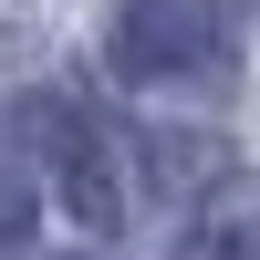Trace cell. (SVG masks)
<instances>
[{
  "label": "cell",
  "instance_id": "1",
  "mask_svg": "<svg viewBox=\"0 0 260 260\" xmlns=\"http://www.w3.org/2000/svg\"><path fill=\"white\" fill-rule=\"evenodd\" d=\"M104 62L156 94H229L240 73V21L229 0H115L104 11Z\"/></svg>",
  "mask_w": 260,
  "mask_h": 260
},
{
  "label": "cell",
  "instance_id": "2",
  "mask_svg": "<svg viewBox=\"0 0 260 260\" xmlns=\"http://www.w3.org/2000/svg\"><path fill=\"white\" fill-rule=\"evenodd\" d=\"M21 125H31V146L52 156V187H62V208H73L83 229H125L136 219L146 187H136V167H125V125H104L94 94L52 83V94L21 104Z\"/></svg>",
  "mask_w": 260,
  "mask_h": 260
},
{
  "label": "cell",
  "instance_id": "3",
  "mask_svg": "<svg viewBox=\"0 0 260 260\" xmlns=\"http://www.w3.org/2000/svg\"><path fill=\"white\" fill-rule=\"evenodd\" d=\"M167 260H260V187H229V198H208L198 219L177 229V250Z\"/></svg>",
  "mask_w": 260,
  "mask_h": 260
},
{
  "label": "cell",
  "instance_id": "4",
  "mask_svg": "<svg viewBox=\"0 0 260 260\" xmlns=\"http://www.w3.org/2000/svg\"><path fill=\"white\" fill-rule=\"evenodd\" d=\"M42 229V187L21 177V156H11V136H0V250H21Z\"/></svg>",
  "mask_w": 260,
  "mask_h": 260
}]
</instances>
